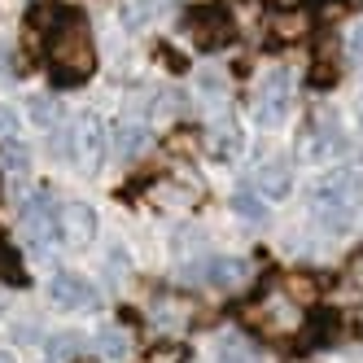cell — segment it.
<instances>
[{
  "mask_svg": "<svg viewBox=\"0 0 363 363\" xmlns=\"http://www.w3.org/2000/svg\"><path fill=\"white\" fill-rule=\"evenodd\" d=\"M311 215L328 232H350L363 215V175L350 167L328 171L311 193Z\"/></svg>",
  "mask_w": 363,
  "mask_h": 363,
  "instance_id": "cell-1",
  "label": "cell"
},
{
  "mask_svg": "<svg viewBox=\"0 0 363 363\" xmlns=\"http://www.w3.org/2000/svg\"><path fill=\"white\" fill-rule=\"evenodd\" d=\"M44 66H48V74H53L57 88H74V84H84L92 74L96 53H92L84 18H70L62 31H53L44 40Z\"/></svg>",
  "mask_w": 363,
  "mask_h": 363,
  "instance_id": "cell-2",
  "label": "cell"
},
{
  "mask_svg": "<svg viewBox=\"0 0 363 363\" xmlns=\"http://www.w3.org/2000/svg\"><path fill=\"white\" fill-rule=\"evenodd\" d=\"M106 149H110V127L101 114H74L70 123V132H66V153L74 162H79L84 171H96L101 158H106Z\"/></svg>",
  "mask_w": 363,
  "mask_h": 363,
  "instance_id": "cell-3",
  "label": "cell"
},
{
  "mask_svg": "<svg viewBox=\"0 0 363 363\" xmlns=\"http://www.w3.org/2000/svg\"><path fill=\"white\" fill-rule=\"evenodd\" d=\"M289 106H294V74L284 66H276L254 88V118L263 127H276V123L289 118Z\"/></svg>",
  "mask_w": 363,
  "mask_h": 363,
  "instance_id": "cell-4",
  "label": "cell"
},
{
  "mask_svg": "<svg viewBox=\"0 0 363 363\" xmlns=\"http://www.w3.org/2000/svg\"><path fill=\"white\" fill-rule=\"evenodd\" d=\"M57 197H53V189H35V197L22 206V215H18V223H22V237L31 241V250H53L57 245Z\"/></svg>",
  "mask_w": 363,
  "mask_h": 363,
  "instance_id": "cell-5",
  "label": "cell"
},
{
  "mask_svg": "<svg viewBox=\"0 0 363 363\" xmlns=\"http://www.w3.org/2000/svg\"><path fill=\"white\" fill-rule=\"evenodd\" d=\"M57 241L70 250H84L96 241V211L88 201H66L57 206Z\"/></svg>",
  "mask_w": 363,
  "mask_h": 363,
  "instance_id": "cell-6",
  "label": "cell"
},
{
  "mask_svg": "<svg viewBox=\"0 0 363 363\" xmlns=\"http://www.w3.org/2000/svg\"><path fill=\"white\" fill-rule=\"evenodd\" d=\"M250 258H232V254H215V258H206L201 267H193L189 276L201 280V284H211V289H241V284L250 280Z\"/></svg>",
  "mask_w": 363,
  "mask_h": 363,
  "instance_id": "cell-7",
  "label": "cell"
},
{
  "mask_svg": "<svg viewBox=\"0 0 363 363\" xmlns=\"http://www.w3.org/2000/svg\"><path fill=\"white\" fill-rule=\"evenodd\" d=\"M48 294H53V302L62 311H92L96 306V284L79 272H57L48 280Z\"/></svg>",
  "mask_w": 363,
  "mask_h": 363,
  "instance_id": "cell-8",
  "label": "cell"
},
{
  "mask_svg": "<svg viewBox=\"0 0 363 363\" xmlns=\"http://www.w3.org/2000/svg\"><path fill=\"white\" fill-rule=\"evenodd\" d=\"M184 31L201 44V48H223L232 40V18L223 9H189Z\"/></svg>",
  "mask_w": 363,
  "mask_h": 363,
  "instance_id": "cell-9",
  "label": "cell"
},
{
  "mask_svg": "<svg viewBox=\"0 0 363 363\" xmlns=\"http://www.w3.org/2000/svg\"><path fill=\"white\" fill-rule=\"evenodd\" d=\"M250 189L258 197H267V201L289 197V189H294V167L289 162H263V167L250 175Z\"/></svg>",
  "mask_w": 363,
  "mask_h": 363,
  "instance_id": "cell-10",
  "label": "cell"
},
{
  "mask_svg": "<svg viewBox=\"0 0 363 363\" xmlns=\"http://www.w3.org/2000/svg\"><path fill=\"white\" fill-rule=\"evenodd\" d=\"M70 18H79V13L57 5V0H40V5H31V13H27V31H35L40 40H48L53 31H62Z\"/></svg>",
  "mask_w": 363,
  "mask_h": 363,
  "instance_id": "cell-11",
  "label": "cell"
},
{
  "mask_svg": "<svg viewBox=\"0 0 363 363\" xmlns=\"http://www.w3.org/2000/svg\"><path fill=\"white\" fill-rule=\"evenodd\" d=\"M110 140H114V153L118 158H136V153L149 145V132L140 123H118L114 132H110Z\"/></svg>",
  "mask_w": 363,
  "mask_h": 363,
  "instance_id": "cell-12",
  "label": "cell"
},
{
  "mask_svg": "<svg viewBox=\"0 0 363 363\" xmlns=\"http://www.w3.org/2000/svg\"><path fill=\"white\" fill-rule=\"evenodd\" d=\"M258 324H263L267 333H294L298 328V311L276 298L272 306H258Z\"/></svg>",
  "mask_w": 363,
  "mask_h": 363,
  "instance_id": "cell-13",
  "label": "cell"
},
{
  "mask_svg": "<svg viewBox=\"0 0 363 363\" xmlns=\"http://www.w3.org/2000/svg\"><path fill=\"white\" fill-rule=\"evenodd\" d=\"M44 354H48V363H74L84 354V337L79 333H57V337H48Z\"/></svg>",
  "mask_w": 363,
  "mask_h": 363,
  "instance_id": "cell-14",
  "label": "cell"
},
{
  "mask_svg": "<svg viewBox=\"0 0 363 363\" xmlns=\"http://www.w3.org/2000/svg\"><path fill=\"white\" fill-rule=\"evenodd\" d=\"M219 363H263V359H258V350L241 333H223L219 337Z\"/></svg>",
  "mask_w": 363,
  "mask_h": 363,
  "instance_id": "cell-15",
  "label": "cell"
},
{
  "mask_svg": "<svg viewBox=\"0 0 363 363\" xmlns=\"http://www.w3.org/2000/svg\"><path fill=\"white\" fill-rule=\"evenodd\" d=\"M96 350L106 363H123L127 354H132V342H127V333L123 328H101L96 333Z\"/></svg>",
  "mask_w": 363,
  "mask_h": 363,
  "instance_id": "cell-16",
  "label": "cell"
},
{
  "mask_svg": "<svg viewBox=\"0 0 363 363\" xmlns=\"http://www.w3.org/2000/svg\"><path fill=\"white\" fill-rule=\"evenodd\" d=\"M0 280L5 284H27V267H22V254L13 250V241L0 232Z\"/></svg>",
  "mask_w": 363,
  "mask_h": 363,
  "instance_id": "cell-17",
  "label": "cell"
},
{
  "mask_svg": "<svg viewBox=\"0 0 363 363\" xmlns=\"http://www.w3.org/2000/svg\"><path fill=\"white\" fill-rule=\"evenodd\" d=\"M237 149H241V132L232 123H223V127H215V132H211V158L228 162V158H237Z\"/></svg>",
  "mask_w": 363,
  "mask_h": 363,
  "instance_id": "cell-18",
  "label": "cell"
},
{
  "mask_svg": "<svg viewBox=\"0 0 363 363\" xmlns=\"http://www.w3.org/2000/svg\"><path fill=\"white\" fill-rule=\"evenodd\" d=\"M232 211H237L241 219H250V223L267 219V206H263V197H258L254 189H237V193H232Z\"/></svg>",
  "mask_w": 363,
  "mask_h": 363,
  "instance_id": "cell-19",
  "label": "cell"
},
{
  "mask_svg": "<svg viewBox=\"0 0 363 363\" xmlns=\"http://www.w3.org/2000/svg\"><path fill=\"white\" fill-rule=\"evenodd\" d=\"M0 167H5V171H13V175H22V171H27L31 167V149L27 145H22V140H0Z\"/></svg>",
  "mask_w": 363,
  "mask_h": 363,
  "instance_id": "cell-20",
  "label": "cell"
},
{
  "mask_svg": "<svg viewBox=\"0 0 363 363\" xmlns=\"http://www.w3.org/2000/svg\"><path fill=\"white\" fill-rule=\"evenodd\" d=\"M31 123L44 127V132H53V127L62 123V106L57 96H31Z\"/></svg>",
  "mask_w": 363,
  "mask_h": 363,
  "instance_id": "cell-21",
  "label": "cell"
},
{
  "mask_svg": "<svg viewBox=\"0 0 363 363\" xmlns=\"http://www.w3.org/2000/svg\"><path fill=\"white\" fill-rule=\"evenodd\" d=\"M158 206H193L197 201V193L193 189H184V184H171V179H162V184H153V193H149Z\"/></svg>",
  "mask_w": 363,
  "mask_h": 363,
  "instance_id": "cell-22",
  "label": "cell"
},
{
  "mask_svg": "<svg viewBox=\"0 0 363 363\" xmlns=\"http://www.w3.org/2000/svg\"><path fill=\"white\" fill-rule=\"evenodd\" d=\"M171 5V0H127V13H132V18H153V13H158V9H167Z\"/></svg>",
  "mask_w": 363,
  "mask_h": 363,
  "instance_id": "cell-23",
  "label": "cell"
},
{
  "mask_svg": "<svg viewBox=\"0 0 363 363\" xmlns=\"http://www.w3.org/2000/svg\"><path fill=\"white\" fill-rule=\"evenodd\" d=\"M197 84H201L206 96H223V84H228V79H223L219 70H201V74H197Z\"/></svg>",
  "mask_w": 363,
  "mask_h": 363,
  "instance_id": "cell-24",
  "label": "cell"
},
{
  "mask_svg": "<svg viewBox=\"0 0 363 363\" xmlns=\"http://www.w3.org/2000/svg\"><path fill=\"white\" fill-rule=\"evenodd\" d=\"M179 359H184V350H179V346H153L149 350V363H179Z\"/></svg>",
  "mask_w": 363,
  "mask_h": 363,
  "instance_id": "cell-25",
  "label": "cell"
},
{
  "mask_svg": "<svg viewBox=\"0 0 363 363\" xmlns=\"http://www.w3.org/2000/svg\"><path fill=\"white\" fill-rule=\"evenodd\" d=\"M9 136H13V110L0 106V140H9Z\"/></svg>",
  "mask_w": 363,
  "mask_h": 363,
  "instance_id": "cell-26",
  "label": "cell"
},
{
  "mask_svg": "<svg viewBox=\"0 0 363 363\" xmlns=\"http://www.w3.org/2000/svg\"><path fill=\"white\" fill-rule=\"evenodd\" d=\"M354 48H359V57H363V31H359V35H354Z\"/></svg>",
  "mask_w": 363,
  "mask_h": 363,
  "instance_id": "cell-27",
  "label": "cell"
},
{
  "mask_svg": "<svg viewBox=\"0 0 363 363\" xmlns=\"http://www.w3.org/2000/svg\"><path fill=\"white\" fill-rule=\"evenodd\" d=\"M0 363H13V354H9V350H0Z\"/></svg>",
  "mask_w": 363,
  "mask_h": 363,
  "instance_id": "cell-28",
  "label": "cell"
},
{
  "mask_svg": "<svg viewBox=\"0 0 363 363\" xmlns=\"http://www.w3.org/2000/svg\"><path fill=\"white\" fill-rule=\"evenodd\" d=\"M359 127H363V101H359Z\"/></svg>",
  "mask_w": 363,
  "mask_h": 363,
  "instance_id": "cell-29",
  "label": "cell"
},
{
  "mask_svg": "<svg viewBox=\"0 0 363 363\" xmlns=\"http://www.w3.org/2000/svg\"><path fill=\"white\" fill-rule=\"evenodd\" d=\"M74 363H84V359H74Z\"/></svg>",
  "mask_w": 363,
  "mask_h": 363,
  "instance_id": "cell-30",
  "label": "cell"
}]
</instances>
